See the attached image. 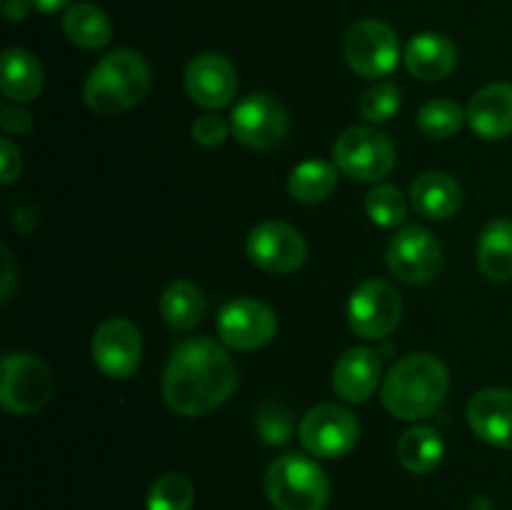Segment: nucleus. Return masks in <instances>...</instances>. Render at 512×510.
Returning a JSON list of instances; mask_svg holds the SVG:
<instances>
[{
    "label": "nucleus",
    "instance_id": "30",
    "mask_svg": "<svg viewBox=\"0 0 512 510\" xmlns=\"http://www.w3.org/2000/svg\"><path fill=\"white\" fill-rule=\"evenodd\" d=\"M293 410L280 400H265L260 403L258 413H255V430L258 438L268 445H285L293 438Z\"/></svg>",
    "mask_w": 512,
    "mask_h": 510
},
{
    "label": "nucleus",
    "instance_id": "18",
    "mask_svg": "<svg viewBox=\"0 0 512 510\" xmlns=\"http://www.w3.org/2000/svg\"><path fill=\"white\" fill-rule=\"evenodd\" d=\"M468 125L478 138L503 140L512 135V83H490L470 98Z\"/></svg>",
    "mask_w": 512,
    "mask_h": 510
},
{
    "label": "nucleus",
    "instance_id": "19",
    "mask_svg": "<svg viewBox=\"0 0 512 510\" xmlns=\"http://www.w3.org/2000/svg\"><path fill=\"white\" fill-rule=\"evenodd\" d=\"M403 63L410 75L425 80V83H438L445 80L458 65V50L450 43V38L440 33H418L410 38L403 50Z\"/></svg>",
    "mask_w": 512,
    "mask_h": 510
},
{
    "label": "nucleus",
    "instance_id": "25",
    "mask_svg": "<svg viewBox=\"0 0 512 510\" xmlns=\"http://www.w3.org/2000/svg\"><path fill=\"white\" fill-rule=\"evenodd\" d=\"M160 315L173 330H193L205 315V295L193 280H173L160 293Z\"/></svg>",
    "mask_w": 512,
    "mask_h": 510
},
{
    "label": "nucleus",
    "instance_id": "10",
    "mask_svg": "<svg viewBox=\"0 0 512 510\" xmlns=\"http://www.w3.org/2000/svg\"><path fill=\"white\" fill-rule=\"evenodd\" d=\"M403 318V298L383 278L363 280L348 300V325L365 340H380L393 333Z\"/></svg>",
    "mask_w": 512,
    "mask_h": 510
},
{
    "label": "nucleus",
    "instance_id": "2",
    "mask_svg": "<svg viewBox=\"0 0 512 510\" xmlns=\"http://www.w3.org/2000/svg\"><path fill=\"white\" fill-rule=\"evenodd\" d=\"M450 390L448 368L430 353H410L400 358L383 378L385 410L398 420H423L445 403Z\"/></svg>",
    "mask_w": 512,
    "mask_h": 510
},
{
    "label": "nucleus",
    "instance_id": "13",
    "mask_svg": "<svg viewBox=\"0 0 512 510\" xmlns=\"http://www.w3.org/2000/svg\"><path fill=\"white\" fill-rule=\"evenodd\" d=\"M245 250L253 265L273 275L295 273L308 260L303 233L283 220H265L248 233Z\"/></svg>",
    "mask_w": 512,
    "mask_h": 510
},
{
    "label": "nucleus",
    "instance_id": "37",
    "mask_svg": "<svg viewBox=\"0 0 512 510\" xmlns=\"http://www.w3.org/2000/svg\"><path fill=\"white\" fill-rule=\"evenodd\" d=\"M3 10H5V18L13 20V23H15V20L25 18V13L30 10V3H28V0H5Z\"/></svg>",
    "mask_w": 512,
    "mask_h": 510
},
{
    "label": "nucleus",
    "instance_id": "20",
    "mask_svg": "<svg viewBox=\"0 0 512 510\" xmlns=\"http://www.w3.org/2000/svg\"><path fill=\"white\" fill-rule=\"evenodd\" d=\"M410 203L425 220H448L463 205V188L453 175L428 170L410 185Z\"/></svg>",
    "mask_w": 512,
    "mask_h": 510
},
{
    "label": "nucleus",
    "instance_id": "17",
    "mask_svg": "<svg viewBox=\"0 0 512 510\" xmlns=\"http://www.w3.org/2000/svg\"><path fill=\"white\" fill-rule=\"evenodd\" d=\"M383 375V358L378 350L355 345L338 358L333 368V390L345 403H365Z\"/></svg>",
    "mask_w": 512,
    "mask_h": 510
},
{
    "label": "nucleus",
    "instance_id": "36",
    "mask_svg": "<svg viewBox=\"0 0 512 510\" xmlns=\"http://www.w3.org/2000/svg\"><path fill=\"white\" fill-rule=\"evenodd\" d=\"M28 3H30V8L38 10V13L53 15V13H58V10L68 8L73 0H28Z\"/></svg>",
    "mask_w": 512,
    "mask_h": 510
},
{
    "label": "nucleus",
    "instance_id": "23",
    "mask_svg": "<svg viewBox=\"0 0 512 510\" xmlns=\"http://www.w3.org/2000/svg\"><path fill=\"white\" fill-rule=\"evenodd\" d=\"M63 33L83 50H100L113 40V23L95 3H75L63 15Z\"/></svg>",
    "mask_w": 512,
    "mask_h": 510
},
{
    "label": "nucleus",
    "instance_id": "5",
    "mask_svg": "<svg viewBox=\"0 0 512 510\" xmlns=\"http://www.w3.org/2000/svg\"><path fill=\"white\" fill-rule=\"evenodd\" d=\"M395 145L380 130L353 125L333 143V160L343 175L360 183H378L395 168Z\"/></svg>",
    "mask_w": 512,
    "mask_h": 510
},
{
    "label": "nucleus",
    "instance_id": "28",
    "mask_svg": "<svg viewBox=\"0 0 512 510\" xmlns=\"http://www.w3.org/2000/svg\"><path fill=\"white\" fill-rule=\"evenodd\" d=\"M195 488L183 473H165L150 485L145 508L148 510H193Z\"/></svg>",
    "mask_w": 512,
    "mask_h": 510
},
{
    "label": "nucleus",
    "instance_id": "31",
    "mask_svg": "<svg viewBox=\"0 0 512 510\" xmlns=\"http://www.w3.org/2000/svg\"><path fill=\"white\" fill-rule=\"evenodd\" d=\"M403 105V93L390 80H380V83L370 85L363 95H360V115L368 123H388L395 118V113Z\"/></svg>",
    "mask_w": 512,
    "mask_h": 510
},
{
    "label": "nucleus",
    "instance_id": "4",
    "mask_svg": "<svg viewBox=\"0 0 512 510\" xmlns=\"http://www.w3.org/2000/svg\"><path fill=\"white\" fill-rule=\"evenodd\" d=\"M265 495L275 510H325L330 480L313 458L285 453L265 470Z\"/></svg>",
    "mask_w": 512,
    "mask_h": 510
},
{
    "label": "nucleus",
    "instance_id": "32",
    "mask_svg": "<svg viewBox=\"0 0 512 510\" xmlns=\"http://www.w3.org/2000/svg\"><path fill=\"white\" fill-rule=\"evenodd\" d=\"M190 135H193L195 143L203 145V148H218V145H223L225 138L233 133H230V123H225L220 115L208 113L200 115V118L195 120L193 128H190Z\"/></svg>",
    "mask_w": 512,
    "mask_h": 510
},
{
    "label": "nucleus",
    "instance_id": "11",
    "mask_svg": "<svg viewBox=\"0 0 512 510\" xmlns=\"http://www.w3.org/2000/svg\"><path fill=\"white\" fill-rule=\"evenodd\" d=\"M290 128L288 110L270 93H250L230 113V133L253 150H273Z\"/></svg>",
    "mask_w": 512,
    "mask_h": 510
},
{
    "label": "nucleus",
    "instance_id": "7",
    "mask_svg": "<svg viewBox=\"0 0 512 510\" xmlns=\"http://www.w3.org/2000/svg\"><path fill=\"white\" fill-rule=\"evenodd\" d=\"M343 55L353 73L370 80H380L398 68V33L383 20H358L345 33Z\"/></svg>",
    "mask_w": 512,
    "mask_h": 510
},
{
    "label": "nucleus",
    "instance_id": "35",
    "mask_svg": "<svg viewBox=\"0 0 512 510\" xmlns=\"http://www.w3.org/2000/svg\"><path fill=\"white\" fill-rule=\"evenodd\" d=\"M3 263H5V273H3V303H8L10 295H13V285H15V268H13V258H10L8 248H3Z\"/></svg>",
    "mask_w": 512,
    "mask_h": 510
},
{
    "label": "nucleus",
    "instance_id": "1",
    "mask_svg": "<svg viewBox=\"0 0 512 510\" xmlns=\"http://www.w3.org/2000/svg\"><path fill=\"white\" fill-rule=\"evenodd\" d=\"M238 390V368L213 338L183 340L163 375L165 405L183 418H203L228 403Z\"/></svg>",
    "mask_w": 512,
    "mask_h": 510
},
{
    "label": "nucleus",
    "instance_id": "12",
    "mask_svg": "<svg viewBox=\"0 0 512 510\" xmlns=\"http://www.w3.org/2000/svg\"><path fill=\"white\" fill-rule=\"evenodd\" d=\"M220 343L230 350H260L278 333V318L273 308L255 298H233L220 308L218 320Z\"/></svg>",
    "mask_w": 512,
    "mask_h": 510
},
{
    "label": "nucleus",
    "instance_id": "34",
    "mask_svg": "<svg viewBox=\"0 0 512 510\" xmlns=\"http://www.w3.org/2000/svg\"><path fill=\"white\" fill-rule=\"evenodd\" d=\"M0 125L8 135H28L33 130V115L23 108H3Z\"/></svg>",
    "mask_w": 512,
    "mask_h": 510
},
{
    "label": "nucleus",
    "instance_id": "21",
    "mask_svg": "<svg viewBox=\"0 0 512 510\" xmlns=\"http://www.w3.org/2000/svg\"><path fill=\"white\" fill-rule=\"evenodd\" d=\"M45 75L43 65L30 50L8 48L3 53V70H0V90L5 98L15 103H30L43 93Z\"/></svg>",
    "mask_w": 512,
    "mask_h": 510
},
{
    "label": "nucleus",
    "instance_id": "9",
    "mask_svg": "<svg viewBox=\"0 0 512 510\" xmlns=\"http://www.w3.org/2000/svg\"><path fill=\"white\" fill-rule=\"evenodd\" d=\"M390 273L408 285L430 283L443 268V245L433 230L423 225H405L390 238L385 250Z\"/></svg>",
    "mask_w": 512,
    "mask_h": 510
},
{
    "label": "nucleus",
    "instance_id": "14",
    "mask_svg": "<svg viewBox=\"0 0 512 510\" xmlns=\"http://www.w3.org/2000/svg\"><path fill=\"white\" fill-rule=\"evenodd\" d=\"M90 353H93L95 368L105 378L125 380L140 368L143 338H140V330L135 328L133 320L115 315V318L103 320L95 328Z\"/></svg>",
    "mask_w": 512,
    "mask_h": 510
},
{
    "label": "nucleus",
    "instance_id": "26",
    "mask_svg": "<svg viewBox=\"0 0 512 510\" xmlns=\"http://www.w3.org/2000/svg\"><path fill=\"white\" fill-rule=\"evenodd\" d=\"M338 173V165L328 163V160H303L290 170L288 193L298 203H323L338 188Z\"/></svg>",
    "mask_w": 512,
    "mask_h": 510
},
{
    "label": "nucleus",
    "instance_id": "6",
    "mask_svg": "<svg viewBox=\"0 0 512 510\" xmlns=\"http://www.w3.org/2000/svg\"><path fill=\"white\" fill-rule=\"evenodd\" d=\"M53 398L48 365L30 353H10L0 365V405L10 415H33Z\"/></svg>",
    "mask_w": 512,
    "mask_h": 510
},
{
    "label": "nucleus",
    "instance_id": "27",
    "mask_svg": "<svg viewBox=\"0 0 512 510\" xmlns=\"http://www.w3.org/2000/svg\"><path fill=\"white\" fill-rule=\"evenodd\" d=\"M465 110L460 108L455 100L448 98H433L420 108L418 113V128L420 133L428 135L433 140H445L453 138L465 123Z\"/></svg>",
    "mask_w": 512,
    "mask_h": 510
},
{
    "label": "nucleus",
    "instance_id": "16",
    "mask_svg": "<svg viewBox=\"0 0 512 510\" xmlns=\"http://www.w3.org/2000/svg\"><path fill=\"white\" fill-rule=\"evenodd\" d=\"M468 425L483 443L512 450V390L485 388L470 398Z\"/></svg>",
    "mask_w": 512,
    "mask_h": 510
},
{
    "label": "nucleus",
    "instance_id": "8",
    "mask_svg": "<svg viewBox=\"0 0 512 510\" xmlns=\"http://www.w3.org/2000/svg\"><path fill=\"white\" fill-rule=\"evenodd\" d=\"M303 448L315 458H343L358 445L360 423L338 403H320L303 415L298 425Z\"/></svg>",
    "mask_w": 512,
    "mask_h": 510
},
{
    "label": "nucleus",
    "instance_id": "24",
    "mask_svg": "<svg viewBox=\"0 0 512 510\" xmlns=\"http://www.w3.org/2000/svg\"><path fill=\"white\" fill-rule=\"evenodd\" d=\"M445 443L440 433L430 425H415L405 430L398 440V460L408 473L425 475L433 473L443 463Z\"/></svg>",
    "mask_w": 512,
    "mask_h": 510
},
{
    "label": "nucleus",
    "instance_id": "3",
    "mask_svg": "<svg viewBox=\"0 0 512 510\" xmlns=\"http://www.w3.org/2000/svg\"><path fill=\"white\" fill-rule=\"evenodd\" d=\"M150 90L148 60L128 48L103 55L88 73L83 98L98 115H120L133 110Z\"/></svg>",
    "mask_w": 512,
    "mask_h": 510
},
{
    "label": "nucleus",
    "instance_id": "22",
    "mask_svg": "<svg viewBox=\"0 0 512 510\" xmlns=\"http://www.w3.org/2000/svg\"><path fill=\"white\" fill-rule=\"evenodd\" d=\"M478 268L490 283H508L512 278V220L495 218L478 238Z\"/></svg>",
    "mask_w": 512,
    "mask_h": 510
},
{
    "label": "nucleus",
    "instance_id": "29",
    "mask_svg": "<svg viewBox=\"0 0 512 510\" xmlns=\"http://www.w3.org/2000/svg\"><path fill=\"white\" fill-rule=\"evenodd\" d=\"M365 213L380 228H398L408 215V203L400 188L378 183L365 193Z\"/></svg>",
    "mask_w": 512,
    "mask_h": 510
},
{
    "label": "nucleus",
    "instance_id": "33",
    "mask_svg": "<svg viewBox=\"0 0 512 510\" xmlns=\"http://www.w3.org/2000/svg\"><path fill=\"white\" fill-rule=\"evenodd\" d=\"M23 173V158L20 150L15 148L13 140L3 138L0 140V185H10L20 178Z\"/></svg>",
    "mask_w": 512,
    "mask_h": 510
},
{
    "label": "nucleus",
    "instance_id": "15",
    "mask_svg": "<svg viewBox=\"0 0 512 510\" xmlns=\"http://www.w3.org/2000/svg\"><path fill=\"white\" fill-rule=\"evenodd\" d=\"M185 90L200 108L220 110L235 100L238 73L225 55L200 53L185 68Z\"/></svg>",
    "mask_w": 512,
    "mask_h": 510
}]
</instances>
